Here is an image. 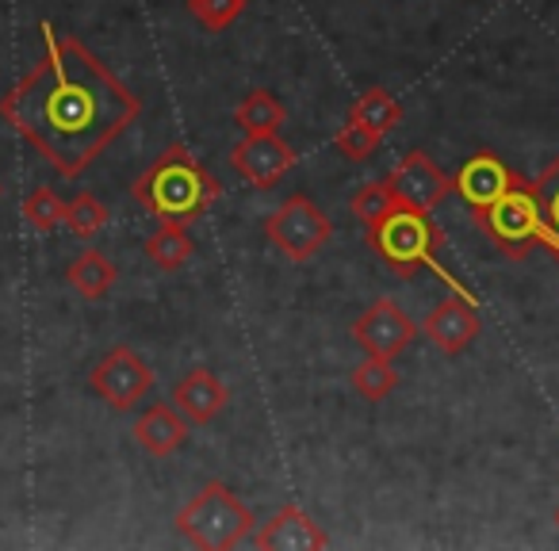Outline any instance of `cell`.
Segmentation results:
<instances>
[{
    "mask_svg": "<svg viewBox=\"0 0 559 551\" xmlns=\"http://www.w3.org/2000/svg\"><path fill=\"white\" fill-rule=\"evenodd\" d=\"M414 337H418V326H414L411 314H406L395 299H376V303L353 322V342H357L368 357L395 360L399 352L411 349Z\"/></svg>",
    "mask_w": 559,
    "mask_h": 551,
    "instance_id": "obj_8",
    "label": "cell"
},
{
    "mask_svg": "<svg viewBox=\"0 0 559 551\" xmlns=\"http://www.w3.org/2000/svg\"><path fill=\"white\" fill-rule=\"evenodd\" d=\"M66 280H70V288L78 291L81 299L96 303V299H104L111 288H116L119 268L111 264V256L100 253V249H85V253H78L70 261V268H66Z\"/></svg>",
    "mask_w": 559,
    "mask_h": 551,
    "instance_id": "obj_16",
    "label": "cell"
},
{
    "mask_svg": "<svg viewBox=\"0 0 559 551\" xmlns=\"http://www.w3.org/2000/svg\"><path fill=\"white\" fill-rule=\"evenodd\" d=\"M226 403H230V391L211 368H192L173 387V406L185 414L188 426H211L226 410Z\"/></svg>",
    "mask_w": 559,
    "mask_h": 551,
    "instance_id": "obj_13",
    "label": "cell"
},
{
    "mask_svg": "<svg viewBox=\"0 0 559 551\" xmlns=\"http://www.w3.org/2000/svg\"><path fill=\"white\" fill-rule=\"evenodd\" d=\"M146 256L157 264L162 272H177V268H185L188 261H192V253H195V241H192V233H188V226H180V223H157V230L146 238Z\"/></svg>",
    "mask_w": 559,
    "mask_h": 551,
    "instance_id": "obj_17",
    "label": "cell"
},
{
    "mask_svg": "<svg viewBox=\"0 0 559 551\" xmlns=\"http://www.w3.org/2000/svg\"><path fill=\"white\" fill-rule=\"evenodd\" d=\"M142 100L73 35L43 24V58L0 96V119L58 177H81L134 119Z\"/></svg>",
    "mask_w": 559,
    "mask_h": 551,
    "instance_id": "obj_1",
    "label": "cell"
},
{
    "mask_svg": "<svg viewBox=\"0 0 559 551\" xmlns=\"http://www.w3.org/2000/svg\"><path fill=\"white\" fill-rule=\"evenodd\" d=\"M296 149L276 134H246L238 146L230 149V165L241 172V180L253 188H272L280 177H288L296 169Z\"/></svg>",
    "mask_w": 559,
    "mask_h": 551,
    "instance_id": "obj_11",
    "label": "cell"
},
{
    "mask_svg": "<svg viewBox=\"0 0 559 551\" xmlns=\"http://www.w3.org/2000/svg\"><path fill=\"white\" fill-rule=\"evenodd\" d=\"M388 188L395 192L399 203L433 211L452 195V177L441 172V165H437L426 149H411V154L388 172Z\"/></svg>",
    "mask_w": 559,
    "mask_h": 551,
    "instance_id": "obj_9",
    "label": "cell"
},
{
    "mask_svg": "<svg viewBox=\"0 0 559 551\" xmlns=\"http://www.w3.org/2000/svg\"><path fill=\"white\" fill-rule=\"evenodd\" d=\"M395 203H399V200H395V192L388 188V180H372V184H365L357 195H353L349 207H353V215H357L360 223L372 226L376 218L388 215V211L395 207Z\"/></svg>",
    "mask_w": 559,
    "mask_h": 551,
    "instance_id": "obj_25",
    "label": "cell"
},
{
    "mask_svg": "<svg viewBox=\"0 0 559 551\" xmlns=\"http://www.w3.org/2000/svg\"><path fill=\"white\" fill-rule=\"evenodd\" d=\"M421 334L433 345L441 357H460L467 345L479 337V314H475V303L464 296H444L433 311L421 322Z\"/></svg>",
    "mask_w": 559,
    "mask_h": 551,
    "instance_id": "obj_12",
    "label": "cell"
},
{
    "mask_svg": "<svg viewBox=\"0 0 559 551\" xmlns=\"http://www.w3.org/2000/svg\"><path fill=\"white\" fill-rule=\"evenodd\" d=\"M368 245L399 276H418L426 264L437 261L444 238L441 226L429 218V211L411 207V203H395L388 215H380L368 226Z\"/></svg>",
    "mask_w": 559,
    "mask_h": 551,
    "instance_id": "obj_4",
    "label": "cell"
},
{
    "mask_svg": "<svg viewBox=\"0 0 559 551\" xmlns=\"http://www.w3.org/2000/svg\"><path fill=\"white\" fill-rule=\"evenodd\" d=\"M66 218V200L55 192V188H35L24 200V223L32 226L35 233H50L58 230Z\"/></svg>",
    "mask_w": 559,
    "mask_h": 551,
    "instance_id": "obj_23",
    "label": "cell"
},
{
    "mask_svg": "<svg viewBox=\"0 0 559 551\" xmlns=\"http://www.w3.org/2000/svg\"><path fill=\"white\" fill-rule=\"evenodd\" d=\"M0 195H4V184H0Z\"/></svg>",
    "mask_w": 559,
    "mask_h": 551,
    "instance_id": "obj_28",
    "label": "cell"
},
{
    "mask_svg": "<svg viewBox=\"0 0 559 551\" xmlns=\"http://www.w3.org/2000/svg\"><path fill=\"white\" fill-rule=\"evenodd\" d=\"M536 203H540V218H544V233L540 245H548L559 256V157L533 180Z\"/></svg>",
    "mask_w": 559,
    "mask_h": 551,
    "instance_id": "obj_20",
    "label": "cell"
},
{
    "mask_svg": "<svg viewBox=\"0 0 559 551\" xmlns=\"http://www.w3.org/2000/svg\"><path fill=\"white\" fill-rule=\"evenodd\" d=\"M88 387L96 398L111 406V410H131L134 403L150 395L154 387V368L131 349V345H116L100 364L88 375Z\"/></svg>",
    "mask_w": 559,
    "mask_h": 551,
    "instance_id": "obj_7",
    "label": "cell"
},
{
    "mask_svg": "<svg viewBox=\"0 0 559 551\" xmlns=\"http://www.w3.org/2000/svg\"><path fill=\"white\" fill-rule=\"evenodd\" d=\"M108 207H104L100 200H96L93 192H78L70 203H66V218H62V226L73 233V238H96V233L108 226Z\"/></svg>",
    "mask_w": 559,
    "mask_h": 551,
    "instance_id": "obj_22",
    "label": "cell"
},
{
    "mask_svg": "<svg viewBox=\"0 0 559 551\" xmlns=\"http://www.w3.org/2000/svg\"><path fill=\"white\" fill-rule=\"evenodd\" d=\"M326 543L330 536L299 505H280L257 532V548L261 551H322Z\"/></svg>",
    "mask_w": 559,
    "mask_h": 551,
    "instance_id": "obj_14",
    "label": "cell"
},
{
    "mask_svg": "<svg viewBox=\"0 0 559 551\" xmlns=\"http://www.w3.org/2000/svg\"><path fill=\"white\" fill-rule=\"evenodd\" d=\"M264 238L280 249V256H288L292 264H304L330 245V238H334V218H330L311 195L296 192L264 218Z\"/></svg>",
    "mask_w": 559,
    "mask_h": 551,
    "instance_id": "obj_6",
    "label": "cell"
},
{
    "mask_svg": "<svg viewBox=\"0 0 559 551\" xmlns=\"http://www.w3.org/2000/svg\"><path fill=\"white\" fill-rule=\"evenodd\" d=\"M399 387V372L391 360L383 357H365L357 368H353V391L360 398H372V403H383L391 391Z\"/></svg>",
    "mask_w": 559,
    "mask_h": 551,
    "instance_id": "obj_21",
    "label": "cell"
},
{
    "mask_svg": "<svg viewBox=\"0 0 559 551\" xmlns=\"http://www.w3.org/2000/svg\"><path fill=\"white\" fill-rule=\"evenodd\" d=\"M218 192H223V184L211 177V169L185 142L165 146L154 157V165L131 184V200L146 215H154L157 223H180V226H192L195 218L207 215L215 207Z\"/></svg>",
    "mask_w": 559,
    "mask_h": 551,
    "instance_id": "obj_2",
    "label": "cell"
},
{
    "mask_svg": "<svg viewBox=\"0 0 559 551\" xmlns=\"http://www.w3.org/2000/svg\"><path fill=\"white\" fill-rule=\"evenodd\" d=\"M556 525H559V510H556Z\"/></svg>",
    "mask_w": 559,
    "mask_h": 551,
    "instance_id": "obj_27",
    "label": "cell"
},
{
    "mask_svg": "<svg viewBox=\"0 0 559 551\" xmlns=\"http://www.w3.org/2000/svg\"><path fill=\"white\" fill-rule=\"evenodd\" d=\"M521 180L525 177H518L495 149H479V154H472L464 165H460V172L452 177V192H456L460 200H464V207L475 215V211L502 200V195L510 192V188H518Z\"/></svg>",
    "mask_w": 559,
    "mask_h": 551,
    "instance_id": "obj_10",
    "label": "cell"
},
{
    "mask_svg": "<svg viewBox=\"0 0 559 551\" xmlns=\"http://www.w3.org/2000/svg\"><path fill=\"white\" fill-rule=\"evenodd\" d=\"M185 4L203 32H226L246 12L249 0H185Z\"/></svg>",
    "mask_w": 559,
    "mask_h": 551,
    "instance_id": "obj_24",
    "label": "cell"
},
{
    "mask_svg": "<svg viewBox=\"0 0 559 551\" xmlns=\"http://www.w3.org/2000/svg\"><path fill=\"white\" fill-rule=\"evenodd\" d=\"M284 119H288V111H284V104H280L269 88H253V93L241 96V104L234 108V123L246 134H276L280 127H284Z\"/></svg>",
    "mask_w": 559,
    "mask_h": 551,
    "instance_id": "obj_18",
    "label": "cell"
},
{
    "mask_svg": "<svg viewBox=\"0 0 559 551\" xmlns=\"http://www.w3.org/2000/svg\"><path fill=\"white\" fill-rule=\"evenodd\" d=\"M334 146H337V154L349 157V161H368V157L376 154V146H380V134L365 131V127H360V123H353V119H345V127H342V131H337Z\"/></svg>",
    "mask_w": 559,
    "mask_h": 551,
    "instance_id": "obj_26",
    "label": "cell"
},
{
    "mask_svg": "<svg viewBox=\"0 0 559 551\" xmlns=\"http://www.w3.org/2000/svg\"><path fill=\"white\" fill-rule=\"evenodd\" d=\"M349 119L383 139V134L395 131L399 119H403V104H399L388 88H368V93L357 96V104L349 108Z\"/></svg>",
    "mask_w": 559,
    "mask_h": 551,
    "instance_id": "obj_19",
    "label": "cell"
},
{
    "mask_svg": "<svg viewBox=\"0 0 559 551\" xmlns=\"http://www.w3.org/2000/svg\"><path fill=\"white\" fill-rule=\"evenodd\" d=\"M188 429L192 426H188L185 414H180L177 406L157 403L134 421V441H139V448L150 452L154 459H165V456H173V452L185 448Z\"/></svg>",
    "mask_w": 559,
    "mask_h": 551,
    "instance_id": "obj_15",
    "label": "cell"
},
{
    "mask_svg": "<svg viewBox=\"0 0 559 551\" xmlns=\"http://www.w3.org/2000/svg\"><path fill=\"white\" fill-rule=\"evenodd\" d=\"M257 517L226 482H203L195 498L177 513V532L203 551H226L249 540Z\"/></svg>",
    "mask_w": 559,
    "mask_h": 551,
    "instance_id": "obj_3",
    "label": "cell"
},
{
    "mask_svg": "<svg viewBox=\"0 0 559 551\" xmlns=\"http://www.w3.org/2000/svg\"><path fill=\"white\" fill-rule=\"evenodd\" d=\"M475 223H479V230L502 249V256L521 261L528 249L540 245V233H544V218H540V203H536V192H533V180H521L502 200L475 211Z\"/></svg>",
    "mask_w": 559,
    "mask_h": 551,
    "instance_id": "obj_5",
    "label": "cell"
}]
</instances>
